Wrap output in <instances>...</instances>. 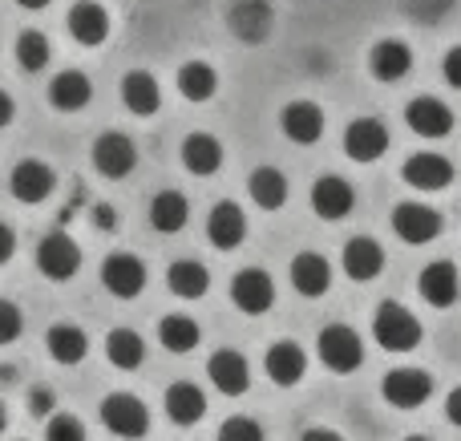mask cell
I'll list each match as a JSON object with an SVG mask.
<instances>
[{
    "label": "cell",
    "mask_w": 461,
    "mask_h": 441,
    "mask_svg": "<svg viewBox=\"0 0 461 441\" xmlns=\"http://www.w3.org/2000/svg\"><path fill=\"white\" fill-rule=\"evenodd\" d=\"M373 337L384 353H413V348L421 345V320H417L409 308H401L389 300V304L376 308Z\"/></svg>",
    "instance_id": "6da1fadb"
},
{
    "label": "cell",
    "mask_w": 461,
    "mask_h": 441,
    "mask_svg": "<svg viewBox=\"0 0 461 441\" xmlns=\"http://www.w3.org/2000/svg\"><path fill=\"white\" fill-rule=\"evenodd\" d=\"M316 353H320V361H324L332 373H340V377L352 369H360V361H365V345H360V337L348 328V324H328L316 340Z\"/></svg>",
    "instance_id": "7a4b0ae2"
},
{
    "label": "cell",
    "mask_w": 461,
    "mask_h": 441,
    "mask_svg": "<svg viewBox=\"0 0 461 441\" xmlns=\"http://www.w3.org/2000/svg\"><path fill=\"white\" fill-rule=\"evenodd\" d=\"M102 426L110 429L113 437L134 441L150 429V413H146V405L138 401L134 393H110L102 401Z\"/></svg>",
    "instance_id": "3957f363"
},
{
    "label": "cell",
    "mask_w": 461,
    "mask_h": 441,
    "mask_svg": "<svg viewBox=\"0 0 461 441\" xmlns=\"http://www.w3.org/2000/svg\"><path fill=\"white\" fill-rule=\"evenodd\" d=\"M37 267H41V275H45V280H57V284L73 280V275H77V267H81V248L69 239V235H61V231L45 235V239H41V248H37Z\"/></svg>",
    "instance_id": "277c9868"
},
{
    "label": "cell",
    "mask_w": 461,
    "mask_h": 441,
    "mask_svg": "<svg viewBox=\"0 0 461 441\" xmlns=\"http://www.w3.org/2000/svg\"><path fill=\"white\" fill-rule=\"evenodd\" d=\"M381 393L393 410H421L433 393V377L425 369H393L384 377Z\"/></svg>",
    "instance_id": "5b68a950"
},
{
    "label": "cell",
    "mask_w": 461,
    "mask_h": 441,
    "mask_svg": "<svg viewBox=\"0 0 461 441\" xmlns=\"http://www.w3.org/2000/svg\"><path fill=\"white\" fill-rule=\"evenodd\" d=\"M230 300H235L239 312L263 316L271 304H276V284H271L267 272H259V267H247V272H239L235 280H230Z\"/></svg>",
    "instance_id": "8992f818"
},
{
    "label": "cell",
    "mask_w": 461,
    "mask_h": 441,
    "mask_svg": "<svg viewBox=\"0 0 461 441\" xmlns=\"http://www.w3.org/2000/svg\"><path fill=\"white\" fill-rule=\"evenodd\" d=\"M53 186H57V175L45 166V162H37V158H24V162H16L13 166V175H8V191H13V199L16 202H45L49 194H53Z\"/></svg>",
    "instance_id": "52a82bcc"
},
{
    "label": "cell",
    "mask_w": 461,
    "mask_h": 441,
    "mask_svg": "<svg viewBox=\"0 0 461 441\" xmlns=\"http://www.w3.org/2000/svg\"><path fill=\"white\" fill-rule=\"evenodd\" d=\"M352 207H357V191H352L340 175H324L316 186H312V211H316L324 223H340V219H348Z\"/></svg>",
    "instance_id": "ba28073f"
},
{
    "label": "cell",
    "mask_w": 461,
    "mask_h": 441,
    "mask_svg": "<svg viewBox=\"0 0 461 441\" xmlns=\"http://www.w3.org/2000/svg\"><path fill=\"white\" fill-rule=\"evenodd\" d=\"M393 231H397L405 243L421 248V243H429L441 235V215L433 207H425V202H401V207L393 211Z\"/></svg>",
    "instance_id": "9c48e42d"
},
{
    "label": "cell",
    "mask_w": 461,
    "mask_h": 441,
    "mask_svg": "<svg viewBox=\"0 0 461 441\" xmlns=\"http://www.w3.org/2000/svg\"><path fill=\"white\" fill-rule=\"evenodd\" d=\"M102 284L110 296L118 300H134L138 292L146 288V267L138 256H126V251H118V256H110L102 264Z\"/></svg>",
    "instance_id": "30bf717a"
},
{
    "label": "cell",
    "mask_w": 461,
    "mask_h": 441,
    "mask_svg": "<svg viewBox=\"0 0 461 441\" xmlns=\"http://www.w3.org/2000/svg\"><path fill=\"white\" fill-rule=\"evenodd\" d=\"M389 150V130L376 118H357L348 130H344V154L352 162H376Z\"/></svg>",
    "instance_id": "8fae6325"
},
{
    "label": "cell",
    "mask_w": 461,
    "mask_h": 441,
    "mask_svg": "<svg viewBox=\"0 0 461 441\" xmlns=\"http://www.w3.org/2000/svg\"><path fill=\"white\" fill-rule=\"evenodd\" d=\"M94 166H97V175H105V178H126L130 170L138 166V150H134V142H130L126 134H102L94 142Z\"/></svg>",
    "instance_id": "7c38bea8"
},
{
    "label": "cell",
    "mask_w": 461,
    "mask_h": 441,
    "mask_svg": "<svg viewBox=\"0 0 461 441\" xmlns=\"http://www.w3.org/2000/svg\"><path fill=\"white\" fill-rule=\"evenodd\" d=\"M405 122L409 130H413L417 138H446L449 130H454V113H449L446 102H438V97H413V102L405 105Z\"/></svg>",
    "instance_id": "4fadbf2b"
},
{
    "label": "cell",
    "mask_w": 461,
    "mask_h": 441,
    "mask_svg": "<svg viewBox=\"0 0 461 441\" xmlns=\"http://www.w3.org/2000/svg\"><path fill=\"white\" fill-rule=\"evenodd\" d=\"M207 373H211V385L223 397H239L251 389V364H247V356L235 353V348H223V353L211 356Z\"/></svg>",
    "instance_id": "5bb4252c"
},
{
    "label": "cell",
    "mask_w": 461,
    "mask_h": 441,
    "mask_svg": "<svg viewBox=\"0 0 461 441\" xmlns=\"http://www.w3.org/2000/svg\"><path fill=\"white\" fill-rule=\"evenodd\" d=\"M401 175H405V183L417 186V191H446V186L454 183V162L433 150H421L401 166Z\"/></svg>",
    "instance_id": "9a60e30c"
},
{
    "label": "cell",
    "mask_w": 461,
    "mask_h": 441,
    "mask_svg": "<svg viewBox=\"0 0 461 441\" xmlns=\"http://www.w3.org/2000/svg\"><path fill=\"white\" fill-rule=\"evenodd\" d=\"M263 369H267L271 385L292 389V385H300L303 373H308V356H303L300 345H292V340H279V345L267 348V356H263Z\"/></svg>",
    "instance_id": "2e32d148"
},
{
    "label": "cell",
    "mask_w": 461,
    "mask_h": 441,
    "mask_svg": "<svg viewBox=\"0 0 461 441\" xmlns=\"http://www.w3.org/2000/svg\"><path fill=\"white\" fill-rule=\"evenodd\" d=\"M340 264H344V275H348V280L368 284L384 272V248L376 239H368V235H357V239H348Z\"/></svg>",
    "instance_id": "e0dca14e"
},
{
    "label": "cell",
    "mask_w": 461,
    "mask_h": 441,
    "mask_svg": "<svg viewBox=\"0 0 461 441\" xmlns=\"http://www.w3.org/2000/svg\"><path fill=\"white\" fill-rule=\"evenodd\" d=\"M207 239L215 243L219 251H235L239 243L247 239V215L239 202H219L215 211L207 215Z\"/></svg>",
    "instance_id": "ac0fdd59"
},
{
    "label": "cell",
    "mask_w": 461,
    "mask_h": 441,
    "mask_svg": "<svg viewBox=\"0 0 461 441\" xmlns=\"http://www.w3.org/2000/svg\"><path fill=\"white\" fill-rule=\"evenodd\" d=\"M292 288L308 300L324 296V292L332 288V264H328L324 256H316V251H300V256L292 259Z\"/></svg>",
    "instance_id": "d6986e66"
},
{
    "label": "cell",
    "mask_w": 461,
    "mask_h": 441,
    "mask_svg": "<svg viewBox=\"0 0 461 441\" xmlns=\"http://www.w3.org/2000/svg\"><path fill=\"white\" fill-rule=\"evenodd\" d=\"M271 24H276V13H271L267 0H235L230 4V32L251 40V45L267 37Z\"/></svg>",
    "instance_id": "ffe728a7"
},
{
    "label": "cell",
    "mask_w": 461,
    "mask_h": 441,
    "mask_svg": "<svg viewBox=\"0 0 461 441\" xmlns=\"http://www.w3.org/2000/svg\"><path fill=\"white\" fill-rule=\"evenodd\" d=\"M279 126H284V134L292 138V142L312 146V142H320V134H324V113H320L316 102H292V105H284V113H279Z\"/></svg>",
    "instance_id": "44dd1931"
},
{
    "label": "cell",
    "mask_w": 461,
    "mask_h": 441,
    "mask_svg": "<svg viewBox=\"0 0 461 441\" xmlns=\"http://www.w3.org/2000/svg\"><path fill=\"white\" fill-rule=\"evenodd\" d=\"M421 296H425V304H433V308L457 304V296H461V275H457V267L449 264V259H438V264H429V267L421 272Z\"/></svg>",
    "instance_id": "7402d4cb"
},
{
    "label": "cell",
    "mask_w": 461,
    "mask_h": 441,
    "mask_svg": "<svg viewBox=\"0 0 461 441\" xmlns=\"http://www.w3.org/2000/svg\"><path fill=\"white\" fill-rule=\"evenodd\" d=\"M69 32L81 45H102L110 37V13H105L97 0H77L69 8Z\"/></svg>",
    "instance_id": "603a6c76"
},
{
    "label": "cell",
    "mask_w": 461,
    "mask_h": 441,
    "mask_svg": "<svg viewBox=\"0 0 461 441\" xmlns=\"http://www.w3.org/2000/svg\"><path fill=\"white\" fill-rule=\"evenodd\" d=\"M89 97H94V86H89L86 73L77 69H65L49 81V105L61 113H73V110H86Z\"/></svg>",
    "instance_id": "cb8c5ba5"
},
{
    "label": "cell",
    "mask_w": 461,
    "mask_h": 441,
    "mask_svg": "<svg viewBox=\"0 0 461 441\" xmlns=\"http://www.w3.org/2000/svg\"><path fill=\"white\" fill-rule=\"evenodd\" d=\"M122 102H126L130 113L150 118V113H158V105H162V89L146 69H134V73L122 77Z\"/></svg>",
    "instance_id": "d4e9b609"
},
{
    "label": "cell",
    "mask_w": 461,
    "mask_h": 441,
    "mask_svg": "<svg viewBox=\"0 0 461 441\" xmlns=\"http://www.w3.org/2000/svg\"><path fill=\"white\" fill-rule=\"evenodd\" d=\"M368 69H373V77L381 81H401L409 69H413V49L405 45V40H381V45H373V53H368Z\"/></svg>",
    "instance_id": "484cf974"
},
{
    "label": "cell",
    "mask_w": 461,
    "mask_h": 441,
    "mask_svg": "<svg viewBox=\"0 0 461 441\" xmlns=\"http://www.w3.org/2000/svg\"><path fill=\"white\" fill-rule=\"evenodd\" d=\"M203 413H207V397H203L199 385L178 381V385L167 389V418L175 426H194V421H203Z\"/></svg>",
    "instance_id": "4316f807"
},
{
    "label": "cell",
    "mask_w": 461,
    "mask_h": 441,
    "mask_svg": "<svg viewBox=\"0 0 461 441\" xmlns=\"http://www.w3.org/2000/svg\"><path fill=\"white\" fill-rule=\"evenodd\" d=\"M45 348H49V356H53L57 364H81L86 361V353H89V340H86V332H81L77 324H53L49 337H45Z\"/></svg>",
    "instance_id": "83f0119b"
},
{
    "label": "cell",
    "mask_w": 461,
    "mask_h": 441,
    "mask_svg": "<svg viewBox=\"0 0 461 441\" xmlns=\"http://www.w3.org/2000/svg\"><path fill=\"white\" fill-rule=\"evenodd\" d=\"M186 219H191V202H186L178 191H158L150 199V223H154V231L175 235V231H183V227H186Z\"/></svg>",
    "instance_id": "f1b7e54d"
},
{
    "label": "cell",
    "mask_w": 461,
    "mask_h": 441,
    "mask_svg": "<svg viewBox=\"0 0 461 441\" xmlns=\"http://www.w3.org/2000/svg\"><path fill=\"white\" fill-rule=\"evenodd\" d=\"M167 284H170V292H175L178 300H199V296H207L211 275H207V267H203L199 259H178V264H170Z\"/></svg>",
    "instance_id": "f546056e"
},
{
    "label": "cell",
    "mask_w": 461,
    "mask_h": 441,
    "mask_svg": "<svg viewBox=\"0 0 461 441\" xmlns=\"http://www.w3.org/2000/svg\"><path fill=\"white\" fill-rule=\"evenodd\" d=\"M183 166L191 170V175H215V170L223 166V146H219V138L191 134L183 142Z\"/></svg>",
    "instance_id": "4dcf8cb0"
},
{
    "label": "cell",
    "mask_w": 461,
    "mask_h": 441,
    "mask_svg": "<svg viewBox=\"0 0 461 441\" xmlns=\"http://www.w3.org/2000/svg\"><path fill=\"white\" fill-rule=\"evenodd\" d=\"M247 191H251V202L263 211H279L287 202V178L279 175L276 166H259L251 175V183H247Z\"/></svg>",
    "instance_id": "1f68e13d"
},
{
    "label": "cell",
    "mask_w": 461,
    "mask_h": 441,
    "mask_svg": "<svg viewBox=\"0 0 461 441\" xmlns=\"http://www.w3.org/2000/svg\"><path fill=\"white\" fill-rule=\"evenodd\" d=\"M105 356H110V364H118V369H138V364L146 361V340L138 337L134 328H113L110 337H105Z\"/></svg>",
    "instance_id": "d6a6232c"
},
{
    "label": "cell",
    "mask_w": 461,
    "mask_h": 441,
    "mask_svg": "<svg viewBox=\"0 0 461 441\" xmlns=\"http://www.w3.org/2000/svg\"><path fill=\"white\" fill-rule=\"evenodd\" d=\"M215 89H219V77L211 65L191 61L178 69V94H183L186 102H207V97H215Z\"/></svg>",
    "instance_id": "836d02e7"
},
{
    "label": "cell",
    "mask_w": 461,
    "mask_h": 441,
    "mask_svg": "<svg viewBox=\"0 0 461 441\" xmlns=\"http://www.w3.org/2000/svg\"><path fill=\"white\" fill-rule=\"evenodd\" d=\"M158 340L167 353H191V348L203 340V332L191 316H167V320L158 324Z\"/></svg>",
    "instance_id": "e575fe53"
},
{
    "label": "cell",
    "mask_w": 461,
    "mask_h": 441,
    "mask_svg": "<svg viewBox=\"0 0 461 441\" xmlns=\"http://www.w3.org/2000/svg\"><path fill=\"white\" fill-rule=\"evenodd\" d=\"M49 57H53V45H49L45 32L24 29L21 37H16V61H21L24 73H41L49 65Z\"/></svg>",
    "instance_id": "d590c367"
},
{
    "label": "cell",
    "mask_w": 461,
    "mask_h": 441,
    "mask_svg": "<svg viewBox=\"0 0 461 441\" xmlns=\"http://www.w3.org/2000/svg\"><path fill=\"white\" fill-rule=\"evenodd\" d=\"M45 441H86V426L73 413H57L45 426Z\"/></svg>",
    "instance_id": "8d00e7d4"
},
{
    "label": "cell",
    "mask_w": 461,
    "mask_h": 441,
    "mask_svg": "<svg viewBox=\"0 0 461 441\" xmlns=\"http://www.w3.org/2000/svg\"><path fill=\"white\" fill-rule=\"evenodd\" d=\"M219 441H263V429L251 418H227L219 426Z\"/></svg>",
    "instance_id": "74e56055"
},
{
    "label": "cell",
    "mask_w": 461,
    "mask_h": 441,
    "mask_svg": "<svg viewBox=\"0 0 461 441\" xmlns=\"http://www.w3.org/2000/svg\"><path fill=\"white\" fill-rule=\"evenodd\" d=\"M24 320H21V308L8 304V300H0V345H13L16 337H21Z\"/></svg>",
    "instance_id": "f35d334b"
},
{
    "label": "cell",
    "mask_w": 461,
    "mask_h": 441,
    "mask_svg": "<svg viewBox=\"0 0 461 441\" xmlns=\"http://www.w3.org/2000/svg\"><path fill=\"white\" fill-rule=\"evenodd\" d=\"M53 405H57V393L49 385H37L29 393V413H32V418H49V413H53Z\"/></svg>",
    "instance_id": "ab89813d"
},
{
    "label": "cell",
    "mask_w": 461,
    "mask_h": 441,
    "mask_svg": "<svg viewBox=\"0 0 461 441\" xmlns=\"http://www.w3.org/2000/svg\"><path fill=\"white\" fill-rule=\"evenodd\" d=\"M441 73H446V81L454 89H461V45H454L446 53V61H441Z\"/></svg>",
    "instance_id": "60d3db41"
},
{
    "label": "cell",
    "mask_w": 461,
    "mask_h": 441,
    "mask_svg": "<svg viewBox=\"0 0 461 441\" xmlns=\"http://www.w3.org/2000/svg\"><path fill=\"white\" fill-rule=\"evenodd\" d=\"M94 227L97 231H113V227H118V211H113L110 202H97L94 207Z\"/></svg>",
    "instance_id": "b9f144b4"
},
{
    "label": "cell",
    "mask_w": 461,
    "mask_h": 441,
    "mask_svg": "<svg viewBox=\"0 0 461 441\" xmlns=\"http://www.w3.org/2000/svg\"><path fill=\"white\" fill-rule=\"evenodd\" d=\"M13 251H16V235H13V227L0 223V264H8V259H13Z\"/></svg>",
    "instance_id": "7bdbcfd3"
},
{
    "label": "cell",
    "mask_w": 461,
    "mask_h": 441,
    "mask_svg": "<svg viewBox=\"0 0 461 441\" xmlns=\"http://www.w3.org/2000/svg\"><path fill=\"white\" fill-rule=\"evenodd\" d=\"M446 418H449V426L461 429V389H454V393L446 397Z\"/></svg>",
    "instance_id": "ee69618b"
},
{
    "label": "cell",
    "mask_w": 461,
    "mask_h": 441,
    "mask_svg": "<svg viewBox=\"0 0 461 441\" xmlns=\"http://www.w3.org/2000/svg\"><path fill=\"white\" fill-rule=\"evenodd\" d=\"M13 113H16V105H13V97L5 94V89H0V130L8 126V122H13Z\"/></svg>",
    "instance_id": "f6af8a7d"
},
{
    "label": "cell",
    "mask_w": 461,
    "mask_h": 441,
    "mask_svg": "<svg viewBox=\"0 0 461 441\" xmlns=\"http://www.w3.org/2000/svg\"><path fill=\"white\" fill-rule=\"evenodd\" d=\"M300 441H344L340 434H332V429H308Z\"/></svg>",
    "instance_id": "bcb514c9"
},
{
    "label": "cell",
    "mask_w": 461,
    "mask_h": 441,
    "mask_svg": "<svg viewBox=\"0 0 461 441\" xmlns=\"http://www.w3.org/2000/svg\"><path fill=\"white\" fill-rule=\"evenodd\" d=\"M16 4H21V8H45L49 0H16Z\"/></svg>",
    "instance_id": "7dc6e473"
},
{
    "label": "cell",
    "mask_w": 461,
    "mask_h": 441,
    "mask_svg": "<svg viewBox=\"0 0 461 441\" xmlns=\"http://www.w3.org/2000/svg\"><path fill=\"white\" fill-rule=\"evenodd\" d=\"M5 426H8V413H5V401H0V434H5Z\"/></svg>",
    "instance_id": "c3c4849f"
},
{
    "label": "cell",
    "mask_w": 461,
    "mask_h": 441,
    "mask_svg": "<svg viewBox=\"0 0 461 441\" xmlns=\"http://www.w3.org/2000/svg\"><path fill=\"white\" fill-rule=\"evenodd\" d=\"M405 441H429V437H405Z\"/></svg>",
    "instance_id": "681fc988"
}]
</instances>
